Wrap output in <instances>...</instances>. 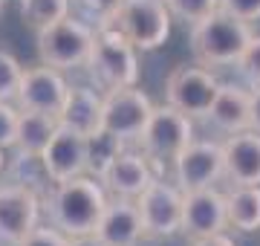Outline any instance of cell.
Instances as JSON below:
<instances>
[{"label": "cell", "instance_id": "30bf717a", "mask_svg": "<svg viewBox=\"0 0 260 246\" xmlns=\"http://www.w3.org/2000/svg\"><path fill=\"white\" fill-rule=\"evenodd\" d=\"M148 229V237L153 240H165L182 232V208H185V191L179 189L174 180H156L142 191V197L136 200Z\"/></svg>", "mask_w": 260, "mask_h": 246}, {"label": "cell", "instance_id": "1f68e13d", "mask_svg": "<svg viewBox=\"0 0 260 246\" xmlns=\"http://www.w3.org/2000/svg\"><path fill=\"white\" fill-rule=\"evenodd\" d=\"M251 131L260 133V84L251 87Z\"/></svg>", "mask_w": 260, "mask_h": 246}, {"label": "cell", "instance_id": "ac0fdd59", "mask_svg": "<svg viewBox=\"0 0 260 246\" xmlns=\"http://www.w3.org/2000/svg\"><path fill=\"white\" fill-rule=\"evenodd\" d=\"M205 122H211L225 136L251 131V90L240 84H220V93L214 99Z\"/></svg>", "mask_w": 260, "mask_h": 246}, {"label": "cell", "instance_id": "d6a6232c", "mask_svg": "<svg viewBox=\"0 0 260 246\" xmlns=\"http://www.w3.org/2000/svg\"><path fill=\"white\" fill-rule=\"evenodd\" d=\"M70 246H107L102 237L95 235H78V237H70Z\"/></svg>", "mask_w": 260, "mask_h": 246}, {"label": "cell", "instance_id": "2e32d148", "mask_svg": "<svg viewBox=\"0 0 260 246\" xmlns=\"http://www.w3.org/2000/svg\"><path fill=\"white\" fill-rule=\"evenodd\" d=\"M95 235L107 246H139L142 240H148V229H145V220H142L139 203L110 197Z\"/></svg>", "mask_w": 260, "mask_h": 246}, {"label": "cell", "instance_id": "4316f807", "mask_svg": "<svg viewBox=\"0 0 260 246\" xmlns=\"http://www.w3.org/2000/svg\"><path fill=\"white\" fill-rule=\"evenodd\" d=\"M237 73H240V76L246 78L251 87L260 84V35H254V38H251V44L246 47L243 58L237 61Z\"/></svg>", "mask_w": 260, "mask_h": 246}, {"label": "cell", "instance_id": "603a6c76", "mask_svg": "<svg viewBox=\"0 0 260 246\" xmlns=\"http://www.w3.org/2000/svg\"><path fill=\"white\" fill-rule=\"evenodd\" d=\"M73 12V0H20V15L29 26L44 29Z\"/></svg>", "mask_w": 260, "mask_h": 246}, {"label": "cell", "instance_id": "7c38bea8", "mask_svg": "<svg viewBox=\"0 0 260 246\" xmlns=\"http://www.w3.org/2000/svg\"><path fill=\"white\" fill-rule=\"evenodd\" d=\"M67 96H70V84H67L64 73L49 64H41V67H29L23 73V84H20L15 104L20 110H38V113L61 116Z\"/></svg>", "mask_w": 260, "mask_h": 246}, {"label": "cell", "instance_id": "e575fe53", "mask_svg": "<svg viewBox=\"0 0 260 246\" xmlns=\"http://www.w3.org/2000/svg\"><path fill=\"white\" fill-rule=\"evenodd\" d=\"M3 9H6V0H0V12H3Z\"/></svg>", "mask_w": 260, "mask_h": 246}, {"label": "cell", "instance_id": "3957f363", "mask_svg": "<svg viewBox=\"0 0 260 246\" xmlns=\"http://www.w3.org/2000/svg\"><path fill=\"white\" fill-rule=\"evenodd\" d=\"M38 44V58L41 64H49L67 73V70H78V67L90 64L95 44V26L84 23V20L67 15V18L49 23V26L35 32Z\"/></svg>", "mask_w": 260, "mask_h": 246}, {"label": "cell", "instance_id": "e0dca14e", "mask_svg": "<svg viewBox=\"0 0 260 246\" xmlns=\"http://www.w3.org/2000/svg\"><path fill=\"white\" fill-rule=\"evenodd\" d=\"M225 180L232 186H260V133L243 131L223 139Z\"/></svg>", "mask_w": 260, "mask_h": 246}, {"label": "cell", "instance_id": "cb8c5ba5", "mask_svg": "<svg viewBox=\"0 0 260 246\" xmlns=\"http://www.w3.org/2000/svg\"><path fill=\"white\" fill-rule=\"evenodd\" d=\"M23 73H26V67H20V61L12 52L0 49V102H15L18 99Z\"/></svg>", "mask_w": 260, "mask_h": 246}, {"label": "cell", "instance_id": "ba28073f", "mask_svg": "<svg viewBox=\"0 0 260 246\" xmlns=\"http://www.w3.org/2000/svg\"><path fill=\"white\" fill-rule=\"evenodd\" d=\"M44 194L29 182H0V243H20L41 226Z\"/></svg>", "mask_w": 260, "mask_h": 246}, {"label": "cell", "instance_id": "7402d4cb", "mask_svg": "<svg viewBox=\"0 0 260 246\" xmlns=\"http://www.w3.org/2000/svg\"><path fill=\"white\" fill-rule=\"evenodd\" d=\"M121 151H127V142L116 136L107 128H99V131L87 133V174L93 177H102L107 165H110Z\"/></svg>", "mask_w": 260, "mask_h": 246}, {"label": "cell", "instance_id": "7a4b0ae2", "mask_svg": "<svg viewBox=\"0 0 260 246\" xmlns=\"http://www.w3.org/2000/svg\"><path fill=\"white\" fill-rule=\"evenodd\" d=\"M251 38H254L251 23L220 9L191 26L188 44H191V55L197 64L208 70H225V67H237Z\"/></svg>", "mask_w": 260, "mask_h": 246}, {"label": "cell", "instance_id": "52a82bcc", "mask_svg": "<svg viewBox=\"0 0 260 246\" xmlns=\"http://www.w3.org/2000/svg\"><path fill=\"white\" fill-rule=\"evenodd\" d=\"M220 78L203 64H179L165 78V102L191 119H208L214 99L220 93Z\"/></svg>", "mask_w": 260, "mask_h": 246}, {"label": "cell", "instance_id": "277c9868", "mask_svg": "<svg viewBox=\"0 0 260 246\" xmlns=\"http://www.w3.org/2000/svg\"><path fill=\"white\" fill-rule=\"evenodd\" d=\"M90 73L104 90L133 87L139 81V49L110 23L95 26V44L90 55Z\"/></svg>", "mask_w": 260, "mask_h": 246}, {"label": "cell", "instance_id": "8992f818", "mask_svg": "<svg viewBox=\"0 0 260 246\" xmlns=\"http://www.w3.org/2000/svg\"><path fill=\"white\" fill-rule=\"evenodd\" d=\"M194 142V119L185 113H179L177 107L162 104L153 110L145 133L139 136V148L153 165H171L188 145Z\"/></svg>", "mask_w": 260, "mask_h": 246}, {"label": "cell", "instance_id": "f1b7e54d", "mask_svg": "<svg viewBox=\"0 0 260 246\" xmlns=\"http://www.w3.org/2000/svg\"><path fill=\"white\" fill-rule=\"evenodd\" d=\"M121 3H124V0H73L75 9H81L87 18H93V20H95V26H99L102 20L110 18V15L119 9Z\"/></svg>", "mask_w": 260, "mask_h": 246}, {"label": "cell", "instance_id": "4fadbf2b", "mask_svg": "<svg viewBox=\"0 0 260 246\" xmlns=\"http://www.w3.org/2000/svg\"><path fill=\"white\" fill-rule=\"evenodd\" d=\"M41 168L49 182H64L87 174V133L70 125H58L52 142L41 157Z\"/></svg>", "mask_w": 260, "mask_h": 246}, {"label": "cell", "instance_id": "836d02e7", "mask_svg": "<svg viewBox=\"0 0 260 246\" xmlns=\"http://www.w3.org/2000/svg\"><path fill=\"white\" fill-rule=\"evenodd\" d=\"M6 168H9V162H6V148H0V177H3Z\"/></svg>", "mask_w": 260, "mask_h": 246}, {"label": "cell", "instance_id": "9a60e30c", "mask_svg": "<svg viewBox=\"0 0 260 246\" xmlns=\"http://www.w3.org/2000/svg\"><path fill=\"white\" fill-rule=\"evenodd\" d=\"M229 229V206L225 194L211 189L185 191V208H182V235L191 240L208 235H220Z\"/></svg>", "mask_w": 260, "mask_h": 246}, {"label": "cell", "instance_id": "44dd1931", "mask_svg": "<svg viewBox=\"0 0 260 246\" xmlns=\"http://www.w3.org/2000/svg\"><path fill=\"white\" fill-rule=\"evenodd\" d=\"M229 226L251 235L260 229V186H232L225 191Z\"/></svg>", "mask_w": 260, "mask_h": 246}, {"label": "cell", "instance_id": "ffe728a7", "mask_svg": "<svg viewBox=\"0 0 260 246\" xmlns=\"http://www.w3.org/2000/svg\"><path fill=\"white\" fill-rule=\"evenodd\" d=\"M58 116L49 113H38V110H20V122H18V142L15 151L18 157H29V160H41L47 145L52 142V136L58 131Z\"/></svg>", "mask_w": 260, "mask_h": 246}, {"label": "cell", "instance_id": "d4e9b609", "mask_svg": "<svg viewBox=\"0 0 260 246\" xmlns=\"http://www.w3.org/2000/svg\"><path fill=\"white\" fill-rule=\"evenodd\" d=\"M165 3L174 15V20L185 23V26H194L203 18L220 12V0H165Z\"/></svg>", "mask_w": 260, "mask_h": 246}, {"label": "cell", "instance_id": "9c48e42d", "mask_svg": "<svg viewBox=\"0 0 260 246\" xmlns=\"http://www.w3.org/2000/svg\"><path fill=\"white\" fill-rule=\"evenodd\" d=\"M153 102L148 93H142L139 87H116V90H104V116L102 128L113 131L121 136L127 145H136L139 136L145 133L150 116H153Z\"/></svg>", "mask_w": 260, "mask_h": 246}, {"label": "cell", "instance_id": "5b68a950", "mask_svg": "<svg viewBox=\"0 0 260 246\" xmlns=\"http://www.w3.org/2000/svg\"><path fill=\"white\" fill-rule=\"evenodd\" d=\"M102 23H110L113 29H119L139 52H153L171 38L174 15H171L165 0H124Z\"/></svg>", "mask_w": 260, "mask_h": 246}, {"label": "cell", "instance_id": "6da1fadb", "mask_svg": "<svg viewBox=\"0 0 260 246\" xmlns=\"http://www.w3.org/2000/svg\"><path fill=\"white\" fill-rule=\"evenodd\" d=\"M107 203L110 194L104 191L102 180L81 174L73 180L52 182L49 191H44V218L67 237L93 235L107 211Z\"/></svg>", "mask_w": 260, "mask_h": 246}, {"label": "cell", "instance_id": "d6986e66", "mask_svg": "<svg viewBox=\"0 0 260 246\" xmlns=\"http://www.w3.org/2000/svg\"><path fill=\"white\" fill-rule=\"evenodd\" d=\"M102 116H104V93H99L87 84H78L70 87V96H67L58 122L70 125L81 133H93L102 128Z\"/></svg>", "mask_w": 260, "mask_h": 246}, {"label": "cell", "instance_id": "83f0119b", "mask_svg": "<svg viewBox=\"0 0 260 246\" xmlns=\"http://www.w3.org/2000/svg\"><path fill=\"white\" fill-rule=\"evenodd\" d=\"M15 246H70V237L64 235V232H58L55 226H49V223H44V226L32 229L20 243Z\"/></svg>", "mask_w": 260, "mask_h": 246}, {"label": "cell", "instance_id": "484cf974", "mask_svg": "<svg viewBox=\"0 0 260 246\" xmlns=\"http://www.w3.org/2000/svg\"><path fill=\"white\" fill-rule=\"evenodd\" d=\"M18 122L20 107L15 102H0V148H15L18 142Z\"/></svg>", "mask_w": 260, "mask_h": 246}, {"label": "cell", "instance_id": "8fae6325", "mask_svg": "<svg viewBox=\"0 0 260 246\" xmlns=\"http://www.w3.org/2000/svg\"><path fill=\"white\" fill-rule=\"evenodd\" d=\"M220 177H225V153L223 142L214 139H194L171 162V180L182 191L211 189Z\"/></svg>", "mask_w": 260, "mask_h": 246}, {"label": "cell", "instance_id": "4dcf8cb0", "mask_svg": "<svg viewBox=\"0 0 260 246\" xmlns=\"http://www.w3.org/2000/svg\"><path fill=\"white\" fill-rule=\"evenodd\" d=\"M191 246H234V240L225 235V232H220V235L197 237V240H191Z\"/></svg>", "mask_w": 260, "mask_h": 246}, {"label": "cell", "instance_id": "f546056e", "mask_svg": "<svg viewBox=\"0 0 260 246\" xmlns=\"http://www.w3.org/2000/svg\"><path fill=\"white\" fill-rule=\"evenodd\" d=\"M220 9L246 20V23L260 20V0H220Z\"/></svg>", "mask_w": 260, "mask_h": 246}, {"label": "cell", "instance_id": "5bb4252c", "mask_svg": "<svg viewBox=\"0 0 260 246\" xmlns=\"http://www.w3.org/2000/svg\"><path fill=\"white\" fill-rule=\"evenodd\" d=\"M156 165L139 151V148H127L121 151L116 160L107 165L102 177V186L110 197H121V200H139L142 191L148 189L150 182L156 180Z\"/></svg>", "mask_w": 260, "mask_h": 246}]
</instances>
